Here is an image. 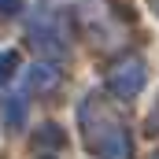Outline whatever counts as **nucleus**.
Wrapping results in <instances>:
<instances>
[{"instance_id": "1", "label": "nucleus", "mask_w": 159, "mask_h": 159, "mask_svg": "<svg viewBox=\"0 0 159 159\" xmlns=\"http://www.w3.org/2000/svg\"><path fill=\"white\" fill-rule=\"evenodd\" d=\"M81 129H85V144L89 152H96L100 159H129L133 156V141L129 129L119 119V111L104 100V96H89L78 111Z\"/></svg>"}, {"instance_id": "2", "label": "nucleus", "mask_w": 159, "mask_h": 159, "mask_svg": "<svg viewBox=\"0 0 159 159\" xmlns=\"http://www.w3.org/2000/svg\"><path fill=\"white\" fill-rule=\"evenodd\" d=\"M30 37H34V48L41 56H63L67 52V30H63V19L56 11H41L30 26Z\"/></svg>"}, {"instance_id": "3", "label": "nucleus", "mask_w": 159, "mask_h": 159, "mask_svg": "<svg viewBox=\"0 0 159 159\" xmlns=\"http://www.w3.org/2000/svg\"><path fill=\"white\" fill-rule=\"evenodd\" d=\"M141 89H144V63L141 59L115 63V70L107 74V93H115L119 100H126V96H137Z\"/></svg>"}, {"instance_id": "4", "label": "nucleus", "mask_w": 159, "mask_h": 159, "mask_svg": "<svg viewBox=\"0 0 159 159\" xmlns=\"http://www.w3.org/2000/svg\"><path fill=\"white\" fill-rule=\"evenodd\" d=\"M4 122L7 126H22L26 122V100L22 96H7L4 100Z\"/></svg>"}, {"instance_id": "5", "label": "nucleus", "mask_w": 159, "mask_h": 159, "mask_svg": "<svg viewBox=\"0 0 159 159\" xmlns=\"http://www.w3.org/2000/svg\"><path fill=\"white\" fill-rule=\"evenodd\" d=\"M56 81H59V70L48 67V63H41V67L30 70V85H34V89H52Z\"/></svg>"}, {"instance_id": "6", "label": "nucleus", "mask_w": 159, "mask_h": 159, "mask_svg": "<svg viewBox=\"0 0 159 159\" xmlns=\"http://www.w3.org/2000/svg\"><path fill=\"white\" fill-rule=\"evenodd\" d=\"M15 70H19V52H11V48L0 52V85H7Z\"/></svg>"}, {"instance_id": "7", "label": "nucleus", "mask_w": 159, "mask_h": 159, "mask_svg": "<svg viewBox=\"0 0 159 159\" xmlns=\"http://www.w3.org/2000/svg\"><path fill=\"white\" fill-rule=\"evenodd\" d=\"M56 144H63L59 126H41V133H37V148H56Z\"/></svg>"}, {"instance_id": "8", "label": "nucleus", "mask_w": 159, "mask_h": 159, "mask_svg": "<svg viewBox=\"0 0 159 159\" xmlns=\"http://www.w3.org/2000/svg\"><path fill=\"white\" fill-rule=\"evenodd\" d=\"M22 11V0H0V15H19Z\"/></svg>"}, {"instance_id": "9", "label": "nucleus", "mask_w": 159, "mask_h": 159, "mask_svg": "<svg viewBox=\"0 0 159 159\" xmlns=\"http://www.w3.org/2000/svg\"><path fill=\"white\" fill-rule=\"evenodd\" d=\"M152 129H159V115H152Z\"/></svg>"}, {"instance_id": "10", "label": "nucleus", "mask_w": 159, "mask_h": 159, "mask_svg": "<svg viewBox=\"0 0 159 159\" xmlns=\"http://www.w3.org/2000/svg\"><path fill=\"white\" fill-rule=\"evenodd\" d=\"M152 4H156V11H159V0H152Z\"/></svg>"}]
</instances>
